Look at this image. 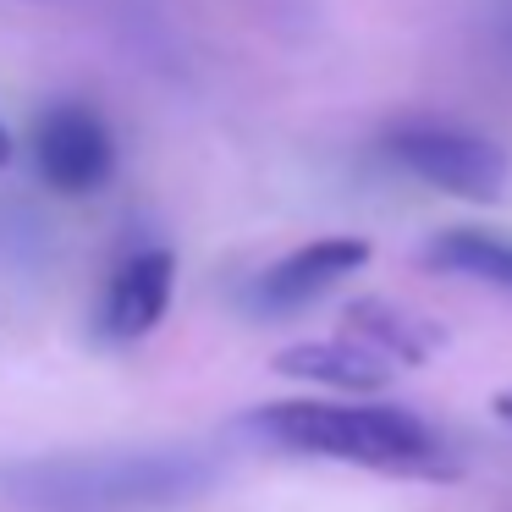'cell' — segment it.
Listing matches in <instances>:
<instances>
[{
	"instance_id": "52a82bcc",
	"label": "cell",
	"mask_w": 512,
	"mask_h": 512,
	"mask_svg": "<svg viewBox=\"0 0 512 512\" xmlns=\"http://www.w3.org/2000/svg\"><path fill=\"white\" fill-rule=\"evenodd\" d=\"M276 375L287 380H309V386H325V391H380L397 380V364H386L380 353H369L358 336L336 331V336H320V342H292L276 353Z\"/></svg>"
},
{
	"instance_id": "3957f363",
	"label": "cell",
	"mask_w": 512,
	"mask_h": 512,
	"mask_svg": "<svg viewBox=\"0 0 512 512\" xmlns=\"http://www.w3.org/2000/svg\"><path fill=\"white\" fill-rule=\"evenodd\" d=\"M386 155L408 171L413 182L435 193H452L468 204H496L512 182V155L490 138L468 133L457 122H435V116H408L386 133Z\"/></svg>"
},
{
	"instance_id": "6da1fadb",
	"label": "cell",
	"mask_w": 512,
	"mask_h": 512,
	"mask_svg": "<svg viewBox=\"0 0 512 512\" xmlns=\"http://www.w3.org/2000/svg\"><path fill=\"white\" fill-rule=\"evenodd\" d=\"M204 446H100L0 463V512H149L215 485Z\"/></svg>"
},
{
	"instance_id": "8fae6325",
	"label": "cell",
	"mask_w": 512,
	"mask_h": 512,
	"mask_svg": "<svg viewBox=\"0 0 512 512\" xmlns=\"http://www.w3.org/2000/svg\"><path fill=\"white\" fill-rule=\"evenodd\" d=\"M6 160H12V133L0 127V166H6Z\"/></svg>"
},
{
	"instance_id": "7a4b0ae2",
	"label": "cell",
	"mask_w": 512,
	"mask_h": 512,
	"mask_svg": "<svg viewBox=\"0 0 512 512\" xmlns=\"http://www.w3.org/2000/svg\"><path fill=\"white\" fill-rule=\"evenodd\" d=\"M248 430L265 446L298 457H331L369 474L391 479H430L452 485L463 474V457L435 424H424L413 408L391 402H320V397H287L248 413Z\"/></svg>"
},
{
	"instance_id": "5b68a950",
	"label": "cell",
	"mask_w": 512,
	"mask_h": 512,
	"mask_svg": "<svg viewBox=\"0 0 512 512\" xmlns=\"http://www.w3.org/2000/svg\"><path fill=\"white\" fill-rule=\"evenodd\" d=\"M369 265V237H314V243L281 254L248 281V309L254 314H292L331 292L336 281L358 276Z\"/></svg>"
},
{
	"instance_id": "8992f818",
	"label": "cell",
	"mask_w": 512,
	"mask_h": 512,
	"mask_svg": "<svg viewBox=\"0 0 512 512\" xmlns=\"http://www.w3.org/2000/svg\"><path fill=\"white\" fill-rule=\"evenodd\" d=\"M171 292H177V254L171 248H138V254H127L111 270V281H105L100 320H94L100 342H111V347L144 342L166 320Z\"/></svg>"
},
{
	"instance_id": "9c48e42d",
	"label": "cell",
	"mask_w": 512,
	"mask_h": 512,
	"mask_svg": "<svg viewBox=\"0 0 512 512\" xmlns=\"http://www.w3.org/2000/svg\"><path fill=\"white\" fill-rule=\"evenodd\" d=\"M424 265L512 292V237L485 232V226H452V232H435L424 243Z\"/></svg>"
},
{
	"instance_id": "277c9868",
	"label": "cell",
	"mask_w": 512,
	"mask_h": 512,
	"mask_svg": "<svg viewBox=\"0 0 512 512\" xmlns=\"http://www.w3.org/2000/svg\"><path fill=\"white\" fill-rule=\"evenodd\" d=\"M34 166L50 193L89 199L116 177V138L89 100H56L34 122Z\"/></svg>"
},
{
	"instance_id": "30bf717a",
	"label": "cell",
	"mask_w": 512,
	"mask_h": 512,
	"mask_svg": "<svg viewBox=\"0 0 512 512\" xmlns=\"http://www.w3.org/2000/svg\"><path fill=\"white\" fill-rule=\"evenodd\" d=\"M496 419L512 424V391H501V397H496Z\"/></svg>"
},
{
	"instance_id": "ba28073f",
	"label": "cell",
	"mask_w": 512,
	"mask_h": 512,
	"mask_svg": "<svg viewBox=\"0 0 512 512\" xmlns=\"http://www.w3.org/2000/svg\"><path fill=\"white\" fill-rule=\"evenodd\" d=\"M342 331L358 336L369 353H380L397 369H413L446 347V331L430 314L408 309V303H391V298H353L342 314Z\"/></svg>"
}]
</instances>
